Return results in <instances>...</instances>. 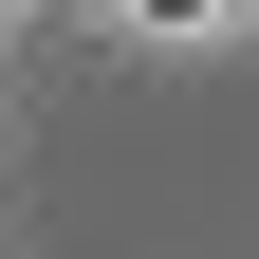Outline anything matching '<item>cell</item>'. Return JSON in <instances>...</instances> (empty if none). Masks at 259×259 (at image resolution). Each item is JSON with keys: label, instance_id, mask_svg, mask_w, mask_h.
<instances>
[{"label": "cell", "instance_id": "6da1fadb", "mask_svg": "<svg viewBox=\"0 0 259 259\" xmlns=\"http://www.w3.org/2000/svg\"><path fill=\"white\" fill-rule=\"evenodd\" d=\"M111 19H130V37H241L259 0H111Z\"/></svg>", "mask_w": 259, "mask_h": 259}]
</instances>
